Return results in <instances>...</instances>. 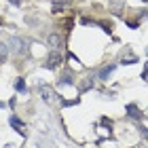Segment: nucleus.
Here are the masks:
<instances>
[{
    "label": "nucleus",
    "instance_id": "nucleus-1",
    "mask_svg": "<svg viewBox=\"0 0 148 148\" xmlns=\"http://www.w3.org/2000/svg\"><path fill=\"white\" fill-rule=\"evenodd\" d=\"M11 125L15 127V131H17V133H21V136H25V125H23L21 121H19V119L15 116V114L11 116Z\"/></svg>",
    "mask_w": 148,
    "mask_h": 148
},
{
    "label": "nucleus",
    "instance_id": "nucleus-2",
    "mask_svg": "<svg viewBox=\"0 0 148 148\" xmlns=\"http://www.w3.org/2000/svg\"><path fill=\"white\" fill-rule=\"evenodd\" d=\"M49 47L51 49H59V47H62V36L59 34H51L49 36Z\"/></svg>",
    "mask_w": 148,
    "mask_h": 148
},
{
    "label": "nucleus",
    "instance_id": "nucleus-3",
    "mask_svg": "<svg viewBox=\"0 0 148 148\" xmlns=\"http://www.w3.org/2000/svg\"><path fill=\"white\" fill-rule=\"evenodd\" d=\"M59 62H62V57H59V55H55V53H53V55H51L49 59H47V68H55V66H57Z\"/></svg>",
    "mask_w": 148,
    "mask_h": 148
},
{
    "label": "nucleus",
    "instance_id": "nucleus-4",
    "mask_svg": "<svg viewBox=\"0 0 148 148\" xmlns=\"http://www.w3.org/2000/svg\"><path fill=\"white\" fill-rule=\"evenodd\" d=\"M40 93H42L45 102H51V87H47V85H42V87H40Z\"/></svg>",
    "mask_w": 148,
    "mask_h": 148
},
{
    "label": "nucleus",
    "instance_id": "nucleus-5",
    "mask_svg": "<svg viewBox=\"0 0 148 148\" xmlns=\"http://www.w3.org/2000/svg\"><path fill=\"white\" fill-rule=\"evenodd\" d=\"M15 89H17L19 93H28V87H25L23 78H17V83H15Z\"/></svg>",
    "mask_w": 148,
    "mask_h": 148
},
{
    "label": "nucleus",
    "instance_id": "nucleus-6",
    "mask_svg": "<svg viewBox=\"0 0 148 148\" xmlns=\"http://www.w3.org/2000/svg\"><path fill=\"white\" fill-rule=\"evenodd\" d=\"M112 70H114V66H106V68H102V72H99V78H108L110 74H112Z\"/></svg>",
    "mask_w": 148,
    "mask_h": 148
},
{
    "label": "nucleus",
    "instance_id": "nucleus-7",
    "mask_svg": "<svg viewBox=\"0 0 148 148\" xmlns=\"http://www.w3.org/2000/svg\"><path fill=\"white\" fill-rule=\"evenodd\" d=\"M127 110H129V114H131L133 119H140V116H142V114L138 112V108H136V106H133V104H129V106H127Z\"/></svg>",
    "mask_w": 148,
    "mask_h": 148
},
{
    "label": "nucleus",
    "instance_id": "nucleus-8",
    "mask_svg": "<svg viewBox=\"0 0 148 148\" xmlns=\"http://www.w3.org/2000/svg\"><path fill=\"white\" fill-rule=\"evenodd\" d=\"M59 85H74V80H72V76H70L68 72H66L64 76H62V80H59Z\"/></svg>",
    "mask_w": 148,
    "mask_h": 148
},
{
    "label": "nucleus",
    "instance_id": "nucleus-9",
    "mask_svg": "<svg viewBox=\"0 0 148 148\" xmlns=\"http://www.w3.org/2000/svg\"><path fill=\"white\" fill-rule=\"evenodd\" d=\"M6 45H0V62H4V57H6Z\"/></svg>",
    "mask_w": 148,
    "mask_h": 148
},
{
    "label": "nucleus",
    "instance_id": "nucleus-10",
    "mask_svg": "<svg viewBox=\"0 0 148 148\" xmlns=\"http://www.w3.org/2000/svg\"><path fill=\"white\" fill-rule=\"evenodd\" d=\"M62 9H64V4H62V2H55V4H53V13H59Z\"/></svg>",
    "mask_w": 148,
    "mask_h": 148
},
{
    "label": "nucleus",
    "instance_id": "nucleus-11",
    "mask_svg": "<svg viewBox=\"0 0 148 148\" xmlns=\"http://www.w3.org/2000/svg\"><path fill=\"white\" fill-rule=\"evenodd\" d=\"M140 133H142L144 138H148V131H146V127H140Z\"/></svg>",
    "mask_w": 148,
    "mask_h": 148
},
{
    "label": "nucleus",
    "instance_id": "nucleus-12",
    "mask_svg": "<svg viewBox=\"0 0 148 148\" xmlns=\"http://www.w3.org/2000/svg\"><path fill=\"white\" fill-rule=\"evenodd\" d=\"M142 78H144V80H148V64H146V70H144V74H142Z\"/></svg>",
    "mask_w": 148,
    "mask_h": 148
},
{
    "label": "nucleus",
    "instance_id": "nucleus-13",
    "mask_svg": "<svg viewBox=\"0 0 148 148\" xmlns=\"http://www.w3.org/2000/svg\"><path fill=\"white\" fill-rule=\"evenodd\" d=\"M9 2H11V4H15V6H19V4H21V0H9Z\"/></svg>",
    "mask_w": 148,
    "mask_h": 148
},
{
    "label": "nucleus",
    "instance_id": "nucleus-14",
    "mask_svg": "<svg viewBox=\"0 0 148 148\" xmlns=\"http://www.w3.org/2000/svg\"><path fill=\"white\" fill-rule=\"evenodd\" d=\"M0 108H4V102H0Z\"/></svg>",
    "mask_w": 148,
    "mask_h": 148
}]
</instances>
